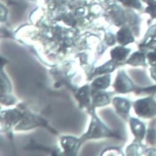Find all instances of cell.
Returning <instances> with one entry per match:
<instances>
[{
  "instance_id": "cell-1",
  "label": "cell",
  "mask_w": 156,
  "mask_h": 156,
  "mask_svg": "<svg viewBox=\"0 0 156 156\" xmlns=\"http://www.w3.org/2000/svg\"><path fill=\"white\" fill-rule=\"evenodd\" d=\"M133 108L136 115L143 119H151L156 115V101L152 96L136 100Z\"/></svg>"
},
{
  "instance_id": "cell-2",
  "label": "cell",
  "mask_w": 156,
  "mask_h": 156,
  "mask_svg": "<svg viewBox=\"0 0 156 156\" xmlns=\"http://www.w3.org/2000/svg\"><path fill=\"white\" fill-rule=\"evenodd\" d=\"M111 136H112V133L108 130L97 118H94L91 122L88 132L83 136V139L87 140Z\"/></svg>"
},
{
  "instance_id": "cell-3",
  "label": "cell",
  "mask_w": 156,
  "mask_h": 156,
  "mask_svg": "<svg viewBox=\"0 0 156 156\" xmlns=\"http://www.w3.org/2000/svg\"><path fill=\"white\" fill-rule=\"evenodd\" d=\"M115 90L121 94H126L133 91L135 89L134 84L132 80L127 76L124 71H120L114 84Z\"/></svg>"
},
{
  "instance_id": "cell-4",
  "label": "cell",
  "mask_w": 156,
  "mask_h": 156,
  "mask_svg": "<svg viewBox=\"0 0 156 156\" xmlns=\"http://www.w3.org/2000/svg\"><path fill=\"white\" fill-rule=\"evenodd\" d=\"M130 126L131 131L135 138L134 141L142 143L147 131L145 124L139 119L132 118L130 119Z\"/></svg>"
},
{
  "instance_id": "cell-5",
  "label": "cell",
  "mask_w": 156,
  "mask_h": 156,
  "mask_svg": "<svg viewBox=\"0 0 156 156\" xmlns=\"http://www.w3.org/2000/svg\"><path fill=\"white\" fill-rule=\"evenodd\" d=\"M113 103L117 112L124 119H127L131 107L130 102L126 98H115Z\"/></svg>"
},
{
  "instance_id": "cell-6",
  "label": "cell",
  "mask_w": 156,
  "mask_h": 156,
  "mask_svg": "<svg viewBox=\"0 0 156 156\" xmlns=\"http://www.w3.org/2000/svg\"><path fill=\"white\" fill-rule=\"evenodd\" d=\"M117 40L123 46L133 43L135 39L132 30L127 27H122L117 33Z\"/></svg>"
},
{
  "instance_id": "cell-7",
  "label": "cell",
  "mask_w": 156,
  "mask_h": 156,
  "mask_svg": "<svg viewBox=\"0 0 156 156\" xmlns=\"http://www.w3.org/2000/svg\"><path fill=\"white\" fill-rule=\"evenodd\" d=\"M146 53L143 51H136L133 53L129 58L127 60L126 63L133 66H147Z\"/></svg>"
},
{
  "instance_id": "cell-8",
  "label": "cell",
  "mask_w": 156,
  "mask_h": 156,
  "mask_svg": "<svg viewBox=\"0 0 156 156\" xmlns=\"http://www.w3.org/2000/svg\"><path fill=\"white\" fill-rule=\"evenodd\" d=\"M80 145V140L73 137H64L62 139V146L66 154H75Z\"/></svg>"
},
{
  "instance_id": "cell-9",
  "label": "cell",
  "mask_w": 156,
  "mask_h": 156,
  "mask_svg": "<svg viewBox=\"0 0 156 156\" xmlns=\"http://www.w3.org/2000/svg\"><path fill=\"white\" fill-rule=\"evenodd\" d=\"M130 52V49L126 48L124 46H118L111 51V55L114 61L122 62L126 60Z\"/></svg>"
},
{
  "instance_id": "cell-10",
  "label": "cell",
  "mask_w": 156,
  "mask_h": 156,
  "mask_svg": "<svg viewBox=\"0 0 156 156\" xmlns=\"http://www.w3.org/2000/svg\"><path fill=\"white\" fill-rule=\"evenodd\" d=\"M76 98L80 101L81 107L89 104L90 101V90L87 86H86L80 89L76 95Z\"/></svg>"
},
{
  "instance_id": "cell-11",
  "label": "cell",
  "mask_w": 156,
  "mask_h": 156,
  "mask_svg": "<svg viewBox=\"0 0 156 156\" xmlns=\"http://www.w3.org/2000/svg\"><path fill=\"white\" fill-rule=\"evenodd\" d=\"M146 147L144 145L142 144V143L134 141L133 144L127 147V152L128 155H143L144 151Z\"/></svg>"
},
{
  "instance_id": "cell-12",
  "label": "cell",
  "mask_w": 156,
  "mask_h": 156,
  "mask_svg": "<svg viewBox=\"0 0 156 156\" xmlns=\"http://www.w3.org/2000/svg\"><path fill=\"white\" fill-rule=\"evenodd\" d=\"M110 76L107 75L95 80L92 83V87L96 89H104L109 86Z\"/></svg>"
},
{
  "instance_id": "cell-13",
  "label": "cell",
  "mask_w": 156,
  "mask_h": 156,
  "mask_svg": "<svg viewBox=\"0 0 156 156\" xmlns=\"http://www.w3.org/2000/svg\"><path fill=\"white\" fill-rule=\"evenodd\" d=\"M146 143L151 147H156V129L149 127L147 129L146 136Z\"/></svg>"
},
{
  "instance_id": "cell-14",
  "label": "cell",
  "mask_w": 156,
  "mask_h": 156,
  "mask_svg": "<svg viewBox=\"0 0 156 156\" xmlns=\"http://www.w3.org/2000/svg\"><path fill=\"white\" fill-rule=\"evenodd\" d=\"M109 102V98L106 94L105 93H97V95L94 97L93 103L95 106H103L105 105H107Z\"/></svg>"
},
{
  "instance_id": "cell-15",
  "label": "cell",
  "mask_w": 156,
  "mask_h": 156,
  "mask_svg": "<svg viewBox=\"0 0 156 156\" xmlns=\"http://www.w3.org/2000/svg\"><path fill=\"white\" fill-rule=\"evenodd\" d=\"M119 2L129 8L136 10H141L143 9L141 0H119Z\"/></svg>"
},
{
  "instance_id": "cell-16",
  "label": "cell",
  "mask_w": 156,
  "mask_h": 156,
  "mask_svg": "<svg viewBox=\"0 0 156 156\" xmlns=\"http://www.w3.org/2000/svg\"><path fill=\"white\" fill-rule=\"evenodd\" d=\"M144 12L149 15L151 20H156V0L147 5L144 9Z\"/></svg>"
},
{
  "instance_id": "cell-17",
  "label": "cell",
  "mask_w": 156,
  "mask_h": 156,
  "mask_svg": "<svg viewBox=\"0 0 156 156\" xmlns=\"http://www.w3.org/2000/svg\"><path fill=\"white\" fill-rule=\"evenodd\" d=\"M115 63L112 62H108L106 64L102 66H100L97 69H96L95 74H97V75L100 74L101 73H105L108 72H111L115 68Z\"/></svg>"
},
{
  "instance_id": "cell-18",
  "label": "cell",
  "mask_w": 156,
  "mask_h": 156,
  "mask_svg": "<svg viewBox=\"0 0 156 156\" xmlns=\"http://www.w3.org/2000/svg\"><path fill=\"white\" fill-rule=\"evenodd\" d=\"M146 56L148 64L151 67H156V50L148 52Z\"/></svg>"
},
{
  "instance_id": "cell-19",
  "label": "cell",
  "mask_w": 156,
  "mask_h": 156,
  "mask_svg": "<svg viewBox=\"0 0 156 156\" xmlns=\"http://www.w3.org/2000/svg\"><path fill=\"white\" fill-rule=\"evenodd\" d=\"M156 92V85L151 86L148 87H145V88H142V89H138L137 93H144L148 95H151L152 96Z\"/></svg>"
},
{
  "instance_id": "cell-20",
  "label": "cell",
  "mask_w": 156,
  "mask_h": 156,
  "mask_svg": "<svg viewBox=\"0 0 156 156\" xmlns=\"http://www.w3.org/2000/svg\"><path fill=\"white\" fill-rule=\"evenodd\" d=\"M143 155H150V156L156 155V147H146L144 151Z\"/></svg>"
},
{
  "instance_id": "cell-21",
  "label": "cell",
  "mask_w": 156,
  "mask_h": 156,
  "mask_svg": "<svg viewBox=\"0 0 156 156\" xmlns=\"http://www.w3.org/2000/svg\"><path fill=\"white\" fill-rule=\"evenodd\" d=\"M151 76L152 79H153L156 82V67H151L149 69Z\"/></svg>"
},
{
  "instance_id": "cell-22",
  "label": "cell",
  "mask_w": 156,
  "mask_h": 156,
  "mask_svg": "<svg viewBox=\"0 0 156 156\" xmlns=\"http://www.w3.org/2000/svg\"><path fill=\"white\" fill-rule=\"evenodd\" d=\"M141 1L144 3H146L147 5L152 3V2H154L155 0H141Z\"/></svg>"
}]
</instances>
